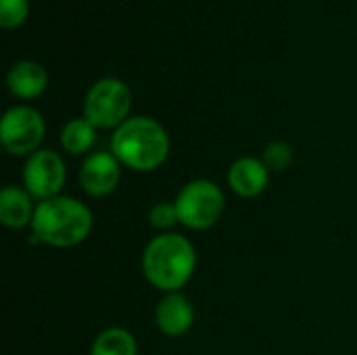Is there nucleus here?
<instances>
[{"instance_id":"obj_8","label":"nucleus","mask_w":357,"mask_h":355,"mask_svg":"<svg viewBox=\"0 0 357 355\" xmlns=\"http://www.w3.org/2000/svg\"><path fill=\"white\" fill-rule=\"evenodd\" d=\"M121 163L111 151H94L86 155L79 167V186L88 197L102 199L117 190L121 180Z\"/></svg>"},{"instance_id":"obj_12","label":"nucleus","mask_w":357,"mask_h":355,"mask_svg":"<svg viewBox=\"0 0 357 355\" xmlns=\"http://www.w3.org/2000/svg\"><path fill=\"white\" fill-rule=\"evenodd\" d=\"M31 195L15 184H8L0 190V222L4 228L21 230L31 226L36 207L31 203Z\"/></svg>"},{"instance_id":"obj_3","label":"nucleus","mask_w":357,"mask_h":355,"mask_svg":"<svg viewBox=\"0 0 357 355\" xmlns=\"http://www.w3.org/2000/svg\"><path fill=\"white\" fill-rule=\"evenodd\" d=\"M197 270L192 243L178 232H161L149 241L142 253V274L163 293H180Z\"/></svg>"},{"instance_id":"obj_6","label":"nucleus","mask_w":357,"mask_h":355,"mask_svg":"<svg viewBox=\"0 0 357 355\" xmlns=\"http://www.w3.org/2000/svg\"><path fill=\"white\" fill-rule=\"evenodd\" d=\"M46 134L44 117L27 105L10 107L0 121V144L8 155L29 157L40 151Z\"/></svg>"},{"instance_id":"obj_1","label":"nucleus","mask_w":357,"mask_h":355,"mask_svg":"<svg viewBox=\"0 0 357 355\" xmlns=\"http://www.w3.org/2000/svg\"><path fill=\"white\" fill-rule=\"evenodd\" d=\"M94 226L92 211L75 197H54L40 201L31 220V236L36 243L69 249L84 243Z\"/></svg>"},{"instance_id":"obj_11","label":"nucleus","mask_w":357,"mask_h":355,"mask_svg":"<svg viewBox=\"0 0 357 355\" xmlns=\"http://www.w3.org/2000/svg\"><path fill=\"white\" fill-rule=\"evenodd\" d=\"M6 86L13 96L23 100H33L46 90L48 73L36 61H19L6 73Z\"/></svg>"},{"instance_id":"obj_16","label":"nucleus","mask_w":357,"mask_h":355,"mask_svg":"<svg viewBox=\"0 0 357 355\" xmlns=\"http://www.w3.org/2000/svg\"><path fill=\"white\" fill-rule=\"evenodd\" d=\"M149 224L161 232H169L176 224H180L178 209L174 201H159L149 211Z\"/></svg>"},{"instance_id":"obj_14","label":"nucleus","mask_w":357,"mask_h":355,"mask_svg":"<svg viewBox=\"0 0 357 355\" xmlns=\"http://www.w3.org/2000/svg\"><path fill=\"white\" fill-rule=\"evenodd\" d=\"M90 355H138V341L128 328L111 326L96 335Z\"/></svg>"},{"instance_id":"obj_17","label":"nucleus","mask_w":357,"mask_h":355,"mask_svg":"<svg viewBox=\"0 0 357 355\" xmlns=\"http://www.w3.org/2000/svg\"><path fill=\"white\" fill-rule=\"evenodd\" d=\"M29 2L27 0H0V23L4 29H13L27 19Z\"/></svg>"},{"instance_id":"obj_2","label":"nucleus","mask_w":357,"mask_h":355,"mask_svg":"<svg viewBox=\"0 0 357 355\" xmlns=\"http://www.w3.org/2000/svg\"><path fill=\"white\" fill-rule=\"evenodd\" d=\"M169 134L153 117L136 115L126 119L111 138V153L117 161L134 172H155L169 157Z\"/></svg>"},{"instance_id":"obj_13","label":"nucleus","mask_w":357,"mask_h":355,"mask_svg":"<svg viewBox=\"0 0 357 355\" xmlns=\"http://www.w3.org/2000/svg\"><path fill=\"white\" fill-rule=\"evenodd\" d=\"M96 144V128L86 117H73L67 121L61 130V146L65 153L79 157L90 155V151Z\"/></svg>"},{"instance_id":"obj_7","label":"nucleus","mask_w":357,"mask_h":355,"mask_svg":"<svg viewBox=\"0 0 357 355\" xmlns=\"http://www.w3.org/2000/svg\"><path fill=\"white\" fill-rule=\"evenodd\" d=\"M67 182L65 159L50 149H40L25 159L23 188L38 201H48L61 195Z\"/></svg>"},{"instance_id":"obj_9","label":"nucleus","mask_w":357,"mask_h":355,"mask_svg":"<svg viewBox=\"0 0 357 355\" xmlns=\"http://www.w3.org/2000/svg\"><path fill=\"white\" fill-rule=\"evenodd\" d=\"M155 324L161 335L178 339L184 337L195 324V308L190 299L180 293H165L155 310Z\"/></svg>"},{"instance_id":"obj_4","label":"nucleus","mask_w":357,"mask_h":355,"mask_svg":"<svg viewBox=\"0 0 357 355\" xmlns=\"http://www.w3.org/2000/svg\"><path fill=\"white\" fill-rule=\"evenodd\" d=\"M174 203L182 226L188 230H209L220 222L226 197L213 180L197 178L180 188Z\"/></svg>"},{"instance_id":"obj_15","label":"nucleus","mask_w":357,"mask_h":355,"mask_svg":"<svg viewBox=\"0 0 357 355\" xmlns=\"http://www.w3.org/2000/svg\"><path fill=\"white\" fill-rule=\"evenodd\" d=\"M261 161L266 163V167L270 169V174H272V172L280 174V172H287V169L293 165V161H295V151H293V146H291L289 142H284V140H274V142H270V144L264 149Z\"/></svg>"},{"instance_id":"obj_10","label":"nucleus","mask_w":357,"mask_h":355,"mask_svg":"<svg viewBox=\"0 0 357 355\" xmlns=\"http://www.w3.org/2000/svg\"><path fill=\"white\" fill-rule=\"evenodd\" d=\"M228 186L241 199L259 197L270 184V169L257 157H241L228 169Z\"/></svg>"},{"instance_id":"obj_5","label":"nucleus","mask_w":357,"mask_h":355,"mask_svg":"<svg viewBox=\"0 0 357 355\" xmlns=\"http://www.w3.org/2000/svg\"><path fill=\"white\" fill-rule=\"evenodd\" d=\"M132 92L117 77L98 80L84 98V117L98 130L119 128L130 119Z\"/></svg>"}]
</instances>
